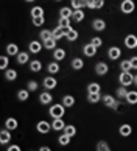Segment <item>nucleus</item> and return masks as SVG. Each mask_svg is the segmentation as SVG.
<instances>
[{
  "instance_id": "f257e3e1",
  "label": "nucleus",
  "mask_w": 137,
  "mask_h": 151,
  "mask_svg": "<svg viewBox=\"0 0 137 151\" xmlns=\"http://www.w3.org/2000/svg\"><path fill=\"white\" fill-rule=\"evenodd\" d=\"M48 114L51 119H62L66 115V106L62 103H56V104H51L50 109H48Z\"/></svg>"
},
{
  "instance_id": "f03ea898",
  "label": "nucleus",
  "mask_w": 137,
  "mask_h": 151,
  "mask_svg": "<svg viewBox=\"0 0 137 151\" xmlns=\"http://www.w3.org/2000/svg\"><path fill=\"white\" fill-rule=\"evenodd\" d=\"M101 101H103V104H105L106 108H111V109H114V111H117V109L120 108V101H117V98L112 97V95H109V93L103 95Z\"/></svg>"
},
{
  "instance_id": "7ed1b4c3",
  "label": "nucleus",
  "mask_w": 137,
  "mask_h": 151,
  "mask_svg": "<svg viewBox=\"0 0 137 151\" xmlns=\"http://www.w3.org/2000/svg\"><path fill=\"white\" fill-rule=\"evenodd\" d=\"M118 81H120V86L128 87L131 84H134V75L131 73V72H122L118 76Z\"/></svg>"
},
{
  "instance_id": "20e7f679",
  "label": "nucleus",
  "mask_w": 137,
  "mask_h": 151,
  "mask_svg": "<svg viewBox=\"0 0 137 151\" xmlns=\"http://www.w3.org/2000/svg\"><path fill=\"white\" fill-rule=\"evenodd\" d=\"M120 9H122L123 14H131V13H134V9H136V3L133 0H123V2L120 3Z\"/></svg>"
},
{
  "instance_id": "39448f33",
  "label": "nucleus",
  "mask_w": 137,
  "mask_h": 151,
  "mask_svg": "<svg viewBox=\"0 0 137 151\" xmlns=\"http://www.w3.org/2000/svg\"><path fill=\"white\" fill-rule=\"evenodd\" d=\"M51 129V123H48L47 120H39L36 123V131L39 134H48Z\"/></svg>"
},
{
  "instance_id": "423d86ee",
  "label": "nucleus",
  "mask_w": 137,
  "mask_h": 151,
  "mask_svg": "<svg viewBox=\"0 0 137 151\" xmlns=\"http://www.w3.org/2000/svg\"><path fill=\"white\" fill-rule=\"evenodd\" d=\"M51 101H53V95L50 93V91H44L39 93V103L41 104L48 106V104H51Z\"/></svg>"
},
{
  "instance_id": "0eeeda50",
  "label": "nucleus",
  "mask_w": 137,
  "mask_h": 151,
  "mask_svg": "<svg viewBox=\"0 0 137 151\" xmlns=\"http://www.w3.org/2000/svg\"><path fill=\"white\" fill-rule=\"evenodd\" d=\"M107 72H109V65H107L105 61H100V63L95 64V73L98 76H105Z\"/></svg>"
},
{
  "instance_id": "6e6552de",
  "label": "nucleus",
  "mask_w": 137,
  "mask_h": 151,
  "mask_svg": "<svg viewBox=\"0 0 137 151\" xmlns=\"http://www.w3.org/2000/svg\"><path fill=\"white\" fill-rule=\"evenodd\" d=\"M42 86H44V89H47V91H51V89H55L58 86V80H56L55 76H45L44 81H42Z\"/></svg>"
},
{
  "instance_id": "1a4fd4ad",
  "label": "nucleus",
  "mask_w": 137,
  "mask_h": 151,
  "mask_svg": "<svg viewBox=\"0 0 137 151\" xmlns=\"http://www.w3.org/2000/svg\"><path fill=\"white\" fill-rule=\"evenodd\" d=\"M42 48H44V44L39 42V41H31L30 44H28V52H30V53L37 55V53L42 52Z\"/></svg>"
},
{
  "instance_id": "9d476101",
  "label": "nucleus",
  "mask_w": 137,
  "mask_h": 151,
  "mask_svg": "<svg viewBox=\"0 0 137 151\" xmlns=\"http://www.w3.org/2000/svg\"><path fill=\"white\" fill-rule=\"evenodd\" d=\"M125 47L129 48V50H134L137 48V36L136 35H128L126 37H125Z\"/></svg>"
},
{
  "instance_id": "9b49d317",
  "label": "nucleus",
  "mask_w": 137,
  "mask_h": 151,
  "mask_svg": "<svg viewBox=\"0 0 137 151\" xmlns=\"http://www.w3.org/2000/svg\"><path fill=\"white\" fill-rule=\"evenodd\" d=\"M107 56H109V59H112V61H117L120 56H122V50H120V47H117V45L109 47V50H107Z\"/></svg>"
},
{
  "instance_id": "f8f14e48",
  "label": "nucleus",
  "mask_w": 137,
  "mask_h": 151,
  "mask_svg": "<svg viewBox=\"0 0 137 151\" xmlns=\"http://www.w3.org/2000/svg\"><path fill=\"white\" fill-rule=\"evenodd\" d=\"M9 142H11V131H8L6 128L0 129V145H9Z\"/></svg>"
},
{
  "instance_id": "ddd939ff",
  "label": "nucleus",
  "mask_w": 137,
  "mask_h": 151,
  "mask_svg": "<svg viewBox=\"0 0 137 151\" xmlns=\"http://www.w3.org/2000/svg\"><path fill=\"white\" fill-rule=\"evenodd\" d=\"M97 50H98V48H97V47H94L92 44L89 42V44H86V45L83 47V53H84L87 58H94L95 55H97Z\"/></svg>"
},
{
  "instance_id": "4468645a",
  "label": "nucleus",
  "mask_w": 137,
  "mask_h": 151,
  "mask_svg": "<svg viewBox=\"0 0 137 151\" xmlns=\"http://www.w3.org/2000/svg\"><path fill=\"white\" fill-rule=\"evenodd\" d=\"M118 134L122 137H129L131 134H133V126L128 125V123H123V125L118 128Z\"/></svg>"
},
{
  "instance_id": "2eb2a0df",
  "label": "nucleus",
  "mask_w": 137,
  "mask_h": 151,
  "mask_svg": "<svg viewBox=\"0 0 137 151\" xmlns=\"http://www.w3.org/2000/svg\"><path fill=\"white\" fill-rule=\"evenodd\" d=\"M16 61H17V64H20V65L30 64V55H28V52H19V55L16 56Z\"/></svg>"
},
{
  "instance_id": "dca6fc26",
  "label": "nucleus",
  "mask_w": 137,
  "mask_h": 151,
  "mask_svg": "<svg viewBox=\"0 0 137 151\" xmlns=\"http://www.w3.org/2000/svg\"><path fill=\"white\" fill-rule=\"evenodd\" d=\"M66 56H67V52L64 48H61V47H56L55 50H53V58H55V61H62V59H66Z\"/></svg>"
},
{
  "instance_id": "f3484780",
  "label": "nucleus",
  "mask_w": 137,
  "mask_h": 151,
  "mask_svg": "<svg viewBox=\"0 0 137 151\" xmlns=\"http://www.w3.org/2000/svg\"><path fill=\"white\" fill-rule=\"evenodd\" d=\"M59 70H61V65L58 64V61H51V63L47 64V72H48L50 75L59 73Z\"/></svg>"
},
{
  "instance_id": "a211bd4d",
  "label": "nucleus",
  "mask_w": 137,
  "mask_h": 151,
  "mask_svg": "<svg viewBox=\"0 0 137 151\" xmlns=\"http://www.w3.org/2000/svg\"><path fill=\"white\" fill-rule=\"evenodd\" d=\"M64 128H66V122L62 120V119H55L53 122H51V129L53 131H64Z\"/></svg>"
},
{
  "instance_id": "6ab92c4d",
  "label": "nucleus",
  "mask_w": 137,
  "mask_h": 151,
  "mask_svg": "<svg viewBox=\"0 0 137 151\" xmlns=\"http://www.w3.org/2000/svg\"><path fill=\"white\" fill-rule=\"evenodd\" d=\"M6 55L8 56H17V55H19V45H17V44H14V42H11V44H8L6 45Z\"/></svg>"
},
{
  "instance_id": "aec40b11",
  "label": "nucleus",
  "mask_w": 137,
  "mask_h": 151,
  "mask_svg": "<svg viewBox=\"0 0 137 151\" xmlns=\"http://www.w3.org/2000/svg\"><path fill=\"white\" fill-rule=\"evenodd\" d=\"M17 126H19V122H17V119H14V117H9V119L5 120V128H6L8 131L17 129Z\"/></svg>"
},
{
  "instance_id": "412c9836",
  "label": "nucleus",
  "mask_w": 137,
  "mask_h": 151,
  "mask_svg": "<svg viewBox=\"0 0 137 151\" xmlns=\"http://www.w3.org/2000/svg\"><path fill=\"white\" fill-rule=\"evenodd\" d=\"M92 28L95 31H105L106 30V22L103 19H94L92 20Z\"/></svg>"
},
{
  "instance_id": "4be33fe9",
  "label": "nucleus",
  "mask_w": 137,
  "mask_h": 151,
  "mask_svg": "<svg viewBox=\"0 0 137 151\" xmlns=\"http://www.w3.org/2000/svg\"><path fill=\"white\" fill-rule=\"evenodd\" d=\"M30 70L31 72H34V73H37V72H41L42 70V63L39 59H33V61H30Z\"/></svg>"
},
{
  "instance_id": "5701e85b",
  "label": "nucleus",
  "mask_w": 137,
  "mask_h": 151,
  "mask_svg": "<svg viewBox=\"0 0 137 151\" xmlns=\"http://www.w3.org/2000/svg\"><path fill=\"white\" fill-rule=\"evenodd\" d=\"M61 103L64 104L66 108H73V106H75V97H73V95H64Z\"/></svg>"
},
{
  "instance_id": "b1692460",
  "label": "nucleus",
  "mask_w": 137,
  "mask_h": 151,
  "mask_svg": "<svg viewBox=\"0 0 137 151\" xmlns=\"http://www.w3.org/2000/svg\"><path fill=\"white\" fill-rule=\"evenodd\" d=\"M59 17H67V19H72L73 17V9L70 6H62L59 9Z\"/></svg>"
},
{
  "instance_id": "393cba45",
  "label": "nucleus",
  "mask_w": 137,
  "mask_h": 151,
  "mask_svg": "<svg viewBox=\"0 0 137 151\" xmlns=\"http://www.w3.org/2000/svg\"><path fill=\"white\" fill-rule=\"evenodd\" d=\"M70 65L73 70H81L84 67V61H83V58H73L70 61Z\"/></svg>"
},
{
  "instance_id": "a878e982",
  "label": "nucleus",
  "mask_w": 137,
  "mask_h": 151,
  "mask_svg": "<svg viewBox=\"0 0 137 151\" xmlns=\"http://www.w3.org/2000/svg\"><path fill=\"white\" fill-rule=\"evenodd\" d=\"M78 36H79V33H78L76 30H73V28H70V30H66V39H67V41L75 42L76 39H78Z\"/></svg>"
},
{
  "instance_id": "bb28decb",
  "label": "nucleus",
  "mask_w": 137,
  "mask_h": 151,
  "mask_svg": "<svg viewBox=\"0 0 137 151\" xmlns=\"http://www.w3.org/2000/svg\"><path fill=\"white\" fill-rule=\"evenodd\" d=\"M28 98H30V91H28V89H20V91H17V100H19V101H27Z\"/></svg>"
},
{
  "instance_id": "cd10ccee",
  "label": "nucleus",
  "mask_w": 137,
  "mask_h": 151,
  "mask_svg": "<svg viewBox=\"0 0 137 151\" xmlns=\"http://www.w3.org/2000/svg\"><path fill=\"white\" fill-rule=\"evenodd\" d=\"M5 78H6V81H16L17 80V70L6 69L5 70Z\"/></svg>"
},
{
  "instance_id": "c85d7f7f",
  "label": "nucleus",
  "mask_w": 137,
  "mask_h": 151,
  "mask_svg": "<svg viewBox=\"0 0 137 151\" xmlns=\"http://www.w3.org/2000/svg\"><path fill=\"white\" fill-rule=\"evenodd\" d=\"M9 56L8 55H0V70H6L9 69Z\"/></svg>"
},
{
  "instance_id": "c756f323",
  "label": "nucleus",
  "mask_w": 137,
  "mask_h": 151,
  "mask_svg": "<svg viewBox=\"0 0 137 151\" xmlns=\"http://www.w3.org/2000/svg\"><path fill=\"white\" fill-rule=\"evenodd\" d=\"M51 35H53V37L56 41H59L61 37H66V30H62L61 27H56L55 30H51Z\"/></svg>"
},
{
  "instance_id": "7c9ffc66",
  "label": "nucleus",
  "mask_w": 137,
  "mask_h": 151,
  "mask_svg": "<svg viewBox=\"0 0 137 151\" xmlns=\"http://www.w3.org/2000/svg\"><path fill=\"white\" fill-rule=\"evenodd\" d=\"M125 100H126V103H129V104H137V91H129Z\"/></svg>"
},
{
  "instance_id": "2f4dec72",
  "label": "nucleus",
  "mask_w": 137,
  "mask_h": 151,
  "mask_svg": "<svg viewBox=\"0 0 137 151\" xmlns=\"http://www.w3.org/2000/svg\"><path fill=\"white\" fill-rule=\"evenodd\" d=\"M56 39L55 37H50V39H47V41H42V44H44V48H47V50H55L56 48Z\"/></svg>"
},
{
  "instance_id": "473e14b6",
  "label": "nucleus",
  "mask_w": 137,
  "mask_h": 151,
  "mask_svg": "<svg viewBox=\"0 0 137 151\" xmlns=\"http://www.w3.org/2000/svg\"><path fill=\"white\" fill-rule=\"evenodd\" d=\"M86 17V14H84V11L83 9H73V20L75 22H83Z\"/></svg>"
},
{
  "instance_id": "72a5a7b5",
  "label": "nucleus",
  "mask_w": 137,
  "mask_h": 151,
  "mask_svg": "<svg viewBox=\"0 0 137 151\" xmlns=\"http://www.w3.org/2000/svg\"><path fill=\"white\" fill-rule=\"evenodd\" d=\"M70 20L72 19H67V17H59V22H58V27H61L62 30H70Z\"/></svg>"
},
{
  "instance_id": "f704fd0d",
  "label": "nucleus",
  "mask_w": 137,
  "mask_h": 151,
  "mask_svg": "<svg viewBox=\"0 0 137 151\" xmlns=\"http://www.w3.org/2000/svg\"><path fill=\"white\" fill-rule=\"evenodd\" d=\"M70 140H72V137H68L66 132H62L61 136L58 137V143L61 145V147H67V145L70 143Z\"/></svg>"
},
{
  "instance_id": "c9c22d12",
  "label": "nucleus",
  "mask_w": 137,
  "mask_h": 151,
  "mask_svg": "<svg viewBox=\"0 0 137 151\" xmlns=\"http://www.w3.org/2000/svg\"><path fill=\"white\" fill-rule=\"evenodd\" d=\"M100 91H101V86L98 84V83H89L87 93H100Z\"/></svg>"
},
{
  "instance_id": "e433bc0d",
  "label": "nucleus",
  "mask_w": 137,
  "mask_h": 151,
  "mask_svg": "<svg viewBox=\"0 0 137 151\" xmlns=\"http://www.w3.org/2000/svg\"><path fill=\"white\" fill-rule=\"evenodd\" d=\"M101 93H87V101L90 103V104H95V103H98V101H101Z\"/></svg>"
},
{
  "instance_id": "4c0bfd02",
  "label": "nucleus",
  "mask_w": 137,
  "mask_h": 151,
  "mask_svg": "<svg viewBox=\"0 0 137 151\" xmlns=\"http://www.w3.org/2000/svg\"><path fill=\"white\" fill-rule=\"evenodd\" d=\"M128 92H129V91H128V89L125 87V86H120L117 91H115V95H117V98H118V100H123V98H126Z\"/></svg>"
},
{
  "instance_id": "58836bf2",
  "label": "nucleus",
  "mask_w": 137,
  "mask_h": 151,
  "mask_svg": "<svg viewBox=\"0 0 137 151\" xmlns=\"http://www.w3.org/2000/svg\"><path fill=\"white\" fill-rule=\"evenodd\" d=\"M30 14H31V17H41V16H44V8L42 6H33Z\"/></svg>"
},
{
  "instance_id": "ea45409f",
  "label": "nucleus",
  "mask_w": 137,
  "mask_h": 151,
  "mask_svg": "<svg viewBox=\"0 0 137 151\" xmlns=\"http://www.w3.org/2000/svg\"><path fill=\"white\" fill-rule=\"evenodd\" d=\"M64 132L67 134L68 137H75L76 136V126H73V125H66V128H64Z\"/></svg>"
},
{
  "instance_id": "a19ab883",
  "label": "nucleus",
  "mask_w": 137,
  "mask_h": 151,
  "mask_svg": "<svg viewBox=\"0 0 137 151\" xmlns=\"http://www.w3.org/2000/svg\"><path fill=\"white\" fill-rule=\"evenodd\" d=\"M95 148H97V151H111V147L106 140H100L98 143H97Z\"/></svg>"
},
{
  "instance_id": "79ce46f5",
  "label": "nucleus",
  "mask_w": 137,
  "mask_h": 151,
  "mask_svg": "<svg viewBox=\"0 0 137 151\" xmlns=\"http://www.w3.org/2000/svg\"><path fill=\"white\" fill-rule=\"evenodd\" d=\"M120 69H122V72H131L133 70V65H131L129 59H123L122 63H120Z\"/></svg>"
},
{
  "instance_id": "37998d69",
  "label": "nucleus",
  "mask_w": 137,
  "mask_h": 151,
  "mask_svg": "<svg viewBox=\"0 0 137 151\" xmlns=\"http://www.w3.org/2000/svg\"><path fill=\"white\" fill-rule=\"evenodd\" d=\"M70 3H72L73 9H83V8H86V0H73V2H70Z\"/></svg>"
},
{
  "instance_id": "c03bdc74",
  "label": "nucleus",
  "mask_w": 137,
  "mask_h": 151,
  "mask_svg": "<svg viewBox=\"0 0 137 151\" xmlns=\"http://www.w3.org/2000/svg\"><path fill=\"white\" fill-rule=\"evenodd\" d=\"M27 89H28L30 92H36L37 89H39V83L34 81V80H30V81L27 83Z\"/></svg>"
},
{
  "instance_id": "a18cd8bd",
  "label": "nucleus",
  "mask_w": 137,
  "mask_h": 151,
  "mask_svg": "<svg viewBox=\"0 0 137 151\" xmlns=\"http://www.w3.org/2000/svg\"><path fill=\"white\" fill-rule=\"evenodd\" d=\"M53 37V35H51V30H41V33H39V39H42V41H47V39Z\"/></svg>"
},
{
  "instance_id": "49530a36",
  "label": "nucleus",
  "mask_w": 137,
  "mask_h": 151,
  "mask_svg": "<svg viewBox=\"0 0 137 151\" xmlns=\"http://www.w3.org/2000/svg\"><path fill=\"white\" fill-rule=\"evenodd\" d=\"M31 22L34 27H42L45 24V17L44 16H41V17H31Z\"/></svg>"
},
{
  "instance_id": "de8ad7c7",
  "label": "nucleus",
  "mask_w": 137,
  "mask_h": 151,
  "mask_svg": "<svg viewBox=\"0 0 137 151\" xmlns=\"http://www.w3.org/2000/svg\"><path fill=\"white\" fill-rule=\"evenodd\" d=\"M90 44H92L94 47L100 48V47L103 45V39H101V37H98V36H95V37H92V39H90Z\"/></svg>"
},
{
  "instance_id": "09e8293b",
  "label": "nucleus",
  "mask_w": 137,
  "mask_h": 151,
  "mask_svg": "<svg viewBox=\"0 0 137 151\" xmlns=\"http://www.w3.org/2000/svg\"><path fill=\"white\" fill-rule=\"evenodd\" d=\"M6 151H22V148L19 147V145H16V143H11V145H8Z\"/></svg>"
},
{
  "instance_id": "8fccbe9b",
  "label": "nucleus",
  "mask_w": 137,
  "mask_h": 151,
  "mask_svg": "<svg viewBox=\"0 0 137 151\" xmlns=\"http://www.w3.org/2000/svg\"><path fill=\"white\" fill-rule=\"evenodd\" d=\"M95 5H97V0H86V8L95 9Z\"/></svg>"
},
{
  "instance_id": "3c124183",
  "label": "nucleus",
  "mask_w": 137,
  "mask_h": 151,
  "mask_svg": "<svg viewBox=\"0 0 137 151\" xmlns=\"http://www.w3.org/2000/svg\"><path fill=\"white\" fill-rule=\"evenodd\" d=\"M129 63H131V65H133V69L137 70V56H133V58L129 59Z\"/></svg>"
},
{
  "instance_id": "603ef678",
  "label": "nucleus",
  "mask_w": 137,
  "mask_h": 151,
  "mask_svg": "<svg viewBox=\"0 0 137 151\" xmlns=\"http://www.w3.org/2000/svg\"><path fill=\"white\" fill-rule=\"evenodd\" d=\"M105 6V0H97V5H95V9H101Z\"/></svg>"
},
{
  "instance_id": "864d4df0",
  "label": "nucleus",
  "mask_w": 137,
  "mask_h": 151,
  "mask_svg": "<svg viewBox=\"0 0 137 151\" xmlns=\"http://www.w3.org/2000/svg\"><path fill=\"white\" fill-rule=\"evenodd\" d=\"M37 151H51V148H50V147H45V145H44V147H41Z\"/></svg>"
},
{
  "instance_id": "5fc2aeb1",
  "label": "nucleus",
  "mask_w": 137,
  "mask_h": 151,
  "mask_svg": "<svg viewBox=\"0 0 137 151\" xmlns=\"http://www.w3.org/2000/svg\"><path fill=\"white\" fill-rule=\"evenodd\" d=\"M134 84L137 86V75H134Z\"/></svg>"
},
{
  "instance_id": "6e6d98bb",
  "label": "nucleus",
  "mask_w": 137,
  "mask_h": 151,
  "mask_svg": "<svg viewBox=\"0 0 137 151\" xmlns=\"http://www.w3.org/2000/svg\"><path fill=\"white\" fill-rule=\"evenodd\" d=\"M24 2H28V3H30V2H34V0H24Z\"/></svg>"
},
{
  "instance_id": "4d7b16f0",
  "label": "nucleus",
  "mask_w": 137,
  "mask_h": 151,
  "mask_svg": "<svg viewBox=\"0 0 137 151\" xmlns=\"http://www.w3.org/2000/svg\"><path fill=\"white\" fill-rule=\"evenodd\" d=\"M55 2H62V0H55Z\"/></svg>"
},
{
  "instance_id": "13d9d810",
  "label": "nucleus",
  "mask_w": 137,
  "mask_h": 151,
  "mask_svg": "<svg viewBox=\"0 0 137 151\" xmlns=\"http://www.w3.org/2000/svg\"><path fill=\"white\" fill-rule=\"evenodd\" d=\"M0 36H2V33H0Z\"/></svg>"
},
{
  "instance_id": "bf43d9fd",
  "label": "nucleus",
  "mask_w": 137,
  "mask_h": 151,
  "mask_svg": "<svg viewBox=\"0 0 137 151\" xmlns=\"http://www.w3.org/2000/svg\"><path fill=\"white\" fill-rule=\"evenodd\" d=\"M70 2H73V0H70Z\"/></svg>"
}]
</instances>
